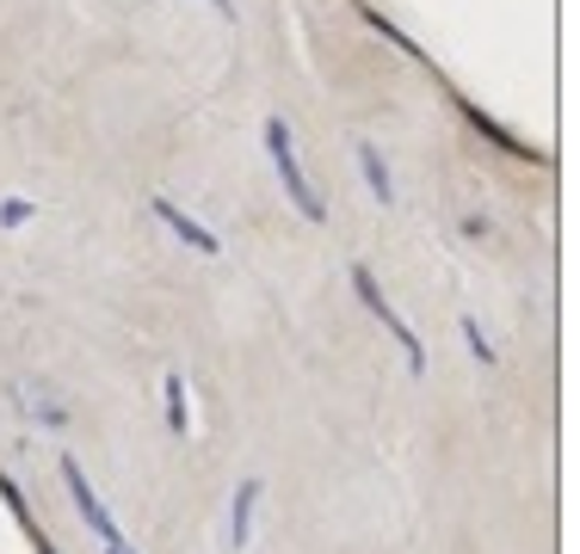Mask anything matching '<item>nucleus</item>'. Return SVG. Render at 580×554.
<instances>
[{
  "mask_svg": "<svg viewBox=\"0 0 580 554\" xmlns=\"http://www.w3.org/2000/svg\"><path fill=\"white\" fill-rule=\"evenodd\" d=\"M266 154H272V167H278V179H284V191H291V203H297L309 222H321V198L309 191V173H303V160H297V142H291V123L284 118H266Z\"/></svg>",
  "mask_w": 580,
  "mask_h": 554,
  "instance_id": "obj_1",
  "label": "nucleus"
},
{
  "mask_svg": "<svg viewBox=\"0 0 580 554\" xmlns=\"http://www.w3.org/2000/svg\"><path fill=\"white\" fill-rule=\"evenodd\" d=\"M63 480H68V492H75V506H80V518H87V530L99 536V549H106V554H136L124 542V530H118V518L99 506V492H94V480L80 475V462H63Z\"/></svg>",
  "mask_w": 580,
  "mask_h": 554,
  "instance_id": "obj_2",
  "label": "nucleus"
},
{
  "mask_svg": "<svg viewBox=\"0 0 580 554\" xmlns=\"http://www.w3.org/2000/svg\"><path fill=\"white\" fill-rule=\"evenodd\" d=\"M352 290H359V302L371 308L376 321L390 326V339H395V345H402V357H408V369H414V376H420V369H426L420 339H414V326H408V321H402V314H395V308H390V296H383V290H376V284H371V272H364V265H359V272H352Z\"/></svg>",
  "mask_w": 580,
  "mask_h": 554,
  "instance_id": "obj_3",
  "label": "nucleus"
},
{
  "mask_svg": "<svg viewBox=\"0 0 580 554\" xmlns=\"http://www.w3.org/2000/svg\"><path fill=\"white\" fill-rule=\"evenodd\" d=\"M155 215H161V222H167V229L179 234V241H186V246H198V253H205V259H217V253H222V241H217V234H210V229H198V222H191V215L179 210V203L155 198Z\"/></svg>",
  "mask_w": 580,
  "mask_h": 554,
  "instance_id": "obj_4",
  "label": "nucleus"
},
{
  "mask_svg": "<svg viewBox=\"0 0 580 554\" xmlns=\"http://www.w3.org/2000/svg\"><path fill=\"white\" fill-rule=\"evenodd\" d=\"M359 167H364V185L376 191V203H395V185H390V167H383V154L371 142H359Z\"/></svg>",
  "mask_w": 580,
  "mask_h": 554,
  "instance_id": "obj_5",
  "label": "nucleus"
},
{
  "mask_svg": "<svg viewBox=\"0 0 580 554\" xmlns=\"http://www.w3.org/2000/svg\"><path fill=\"white\" fill-rule=\"evenodd\" d=\"M253 499H260V480H241V492H236V530H229V549H248V530H253Z\"/></svg>",
  "mask_w": 580,
  "mask_h": 554,
  "instance_id": "obj_6",
  "label": "nucleus"
}]
</instances>
